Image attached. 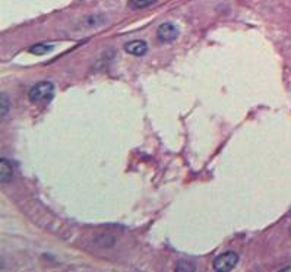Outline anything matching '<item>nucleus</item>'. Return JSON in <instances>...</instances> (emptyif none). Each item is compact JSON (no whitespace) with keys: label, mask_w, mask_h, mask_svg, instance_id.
Listing matches in <instances>:
<instances>
[{"label":"nucleus","mask_w":291,"mask_h":272,"mask_svg":"<svg viewBox=\"0 0 291 272\" xmlns=\"http://www.w3.org/2000/svg\"><path fill=\"white\" fill-rule=\"evenodd\" d=\"M54 95V85L53 82L48 81H43L35 84L31 90H29V101L32 103H47L53 98Z\"/></svg>","instance_id":"obj_1"},{"label":"nucleus","mask_w":291,"mask_h":272,"mask_svg":"<svg viewBox=\"0 0 291 272\" xmlns=\"http://www.w3.org/2000/svg\"><path fill=\"white\" fill-rule=\"evenodd\" d=\"M239 264V255L236 252H225L215 258L214 261V270L218 272L233 271Z\"/></svg>","instance_id":"obj_2"},{"label":"nucleus","mask_w":291,"mask_h":272,"mask_svg":"<svg viewBox=\"0 0 291 272\" xmlns=\"http://www.w3.org/2000/svg\"><path fill=\"white\" fill-rule=\"evenodd\" d=\"M157 37L159 41L162 43H171L179 37V29L176 25H173L171 22H165L161 23L157 29Z\"/></svg>","instance_id":"obj_3"},{"label":"nucleus","mask_w":291,"mask_h":272,"mask_svg":"<svg viewBox=\"0 0 291 272\" xmlns=\"http://www.w3.org/2000/svg\"><path fill=\"white\" fill-rule=\"evenodd\" d=\"M125 50L126 53L132 54V56H136V57H141V56H145L146 51H148V44L142 40H134L131 43H128L125 45Z\"/></svg>","instance_id":"obj_4"},{"label":"nucleus","mask_w":291,"mask_h":272,"mask_svg":"<svg viewBox=\"0 0 291 272\" xmlns=\"http://www.w3.org/2000/svg\"><path fill=\"white\" fill-rule=\"evenodd\" d=\"M0 180L1 183H9L13 177V168H12V164L9 162V159L6 158H1V162H0Z\"/></svg>","instance_id":"obj_5"},{"label":"nucleus","mask_w":291,"mask_h":272,"mask_svg":"<svg viewBox=\"0 0 291 272\" xmlns=\"http://www.w3.org/2000/svg\"><path fill=\"white\" fill-rule=\"evenodd\" d=\"M155 1H157V0H129V1H128V6H129L131 9L138 10V9H145L148 6L154 4Z\"/></svg>","instance_id":"obj_6"},{"label":"nucleus","mask_w":291,"mask_h":272,"mask_svg":"<svg viewBox=\"0 0 291 272\" xmlns=\"http://www.w3.org/2000/svg\"><path fill=\"white\" fill-rule=\"evenodd\" d=\"M51 50H53V45H48V44H35L34 47L29 48V51L32 54H37V56H43V54H45Z\"/></svg>","instance_id":"obj_7"},{"label":"nucleus","mask_w":291,"mask_h":272,"mask_svg":"<svg viewBox=\"0 0 291 272\" xmlns=\"http://www.w3.org/2000/svg\"><path fill=\"white\" fill-rule=\"evenodd\" d=\"M0 112H1V116L4 117L7 114V110H9V100H7V95L6 94H1L0 97Z\"/></svg>","instance_id":"obj_8"}]
</instances>
